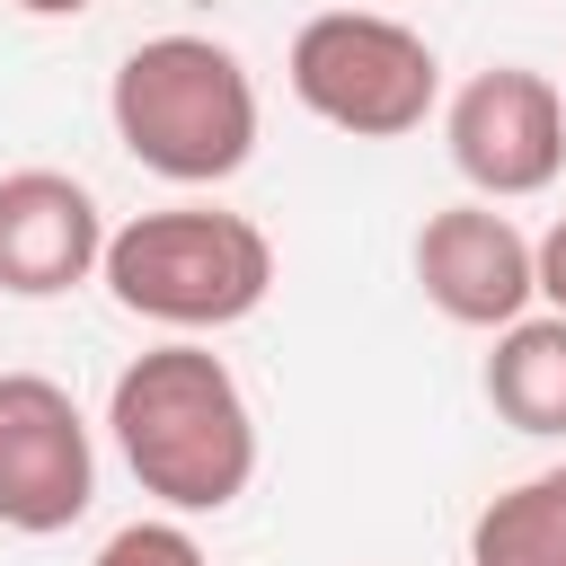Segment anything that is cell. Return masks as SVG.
<instances>
[{
	"mask_svg": "<svg viewBox=\"0 0 566 566\" xmlns=\"http://www.w3.org/2000/svg\"><path fill=\"white\" fill-rule=\"evenodd\" d=\"M531 248H539V301H548V310H566V212H557Z\"/></svg>",
	"mask_w": 566,
	"mask_h": 566,
	"instance_id": "12",
	"label": "cell"
},
{
	"mask_svg": "<svg viewBox=\"0 0 566 566\" xmlns=\"http://www.w3.org/2000/svg\"><path fill=\"white\" fill-rule=\"evenodd\" d=\"M106 203L71 168H9L0 177V292L9 301H62L97 283L106 265Z\"/></svg>",
	"mask_w": 566,
	"mask_h": 566,
	"instance_id": "8",
	"label": "cell"
},
{
	"mask_svg": "<svg viewBox=\"0 0 566 566\" xmlns=\"http://www.w3.org/2000/svg\"><path fill=\"white\" fill-rule=\"evenodd\" d=\"M106 433H115L133 486L177 522L230 513L265 460L256 407L203 336H159L150 354H133L106 389Z\"/></svg>",
	"mask_w": 566,
	"mask_h": 566,
	"instance_id": "1",
	"label": "cell"
},
{
	"mask_svg": "<svg viewBox=\"0 0 566 566\" xmlns=\"http://www.w3.org/2000/svg\"><path fill=\"white\" fill-rule=\"evenodd\" d=\"M88 566H212V557H203L195 522H177V513H142V522L106 531Z\"/></svg>",
	"mask_w": 566,
	"mask_h": 566,
	"instance_id": "11",
	"label": "cell"
},
{
	"mask_svg": "<svg viewBox=\"0 0 566 566\" xmlns=\"http://www.w3.org/2000/svg\"><path fill=\"white\" fill-rule=\"evenodd\" d=\"M442 150L478 203L548 195L566 168V88L531 62H486L442 106Z\"/></svg>",
	"mask_w": 566,
	"mask_h": 566,
	"instance_id": "5",
	"label": "cell"
},
{
	"mask_svg": "<svg viewBox=\"0 0 566 566\" xmlns=\"http://www.w3.org/2000/svg\"><path fill=\"white\" fill-rule=\"evenodd\" d=\"M106 124L159 186H230L256 159V80L221 35H142L106 80Z\"/></svg>",
	"mask_w": 566,
	"mask_h": 566,
	"instance_id": "2",
	"label": "cell"
},
{
	"mask_svg": "<svg viewBox=\"0 0 566 566\" xmlns=\"http://www.w3.org/2000/svg\"><path fill=\"white\" fill-rule=\"evenodd\" d=\"M469 566H566V460L513 478L469 522Z\"/></svg>",
	"mask_w": 566,
	"mask_h": 566,
	"instance_id": "10",
	"label": "cell"
},
{
	"mask_svg": "<svg viewBox=\"0 0 566 566\" xmlns=\"http://www.w3.org/2000/svg\"><path fill=\"white\" fill-rule=\"evenodd\" d=\"M97 283L124 318H142L159 336H221L265 310L274 239L221 203H159V212L115 221Z\"/></svg>",
	"mask_w": 566,
	"mask_h": 566,
	"instance_id": "3",
	"label": "cell"
},
{
	"mask_svg": "<svg viewBox=\"0 0 566 566\" xmlns=\"http://www.w3.org/2000/svg\"><path fill=\"white\" fill-rule=\"evenodd\" d=\"M283 80L327 133H354V142H407L442 106L433 44L389 9H318V18H301L292 53H283Z\"/></svg>",
	"mask_w": 566,
	"mask_h": 566,
	"instance_id": "4",
	"label": "cell"
},
{
	"mask_svg": "<svg viewBox=\"0 0 566 566\" xmlns=\"http://www.w3.org/2000/svg\"><path fill=\"white\" fill-rule=\"evenodd\" d=\"M486 407L531 433V442H566V310H531L513 318L495 345H486V371H478Z\"/></svg>",
	"mask_w": 566,
	"mask_h": 566,
	"instance_id": "9",
	"label": "cell"
},
{
	"mask_svg": "<svg viewBox=\"0 0 566 566\" xmlns=\"http://www.w3.org/2000/svg\"><path fill=\"white\" fill-rule=\"evenodd\" d=\"M416 283H424V301L451 327L504 336L513 318L539 310V248L522 239L513 212L460 195V203L424 212V230H416Z\"/></svg>",
	"mask_w": 566,
	"mask_h": 566,
	"instance_id": "7",
	"label": "cell"
},
{
	"mask_svg": "<svg viewBox=\"0 0 566 566\" xmlns=\"http://www.w3.org/2000/svg\"><path fill=\"white\" fill-rule=\"evenodd\" d=\"M97 504V433L53 371H0V531L53 539Z\"/></svg>",
	"mask_w": 566,
	"mask_h": 566,
	"instance_id": "6",
	"label": "cell"
},
{
	"mask_svg": "<svg viewBox=\"0 0 566 566\" xmlns=\"http://www.w3.org/2000/svg\"><path fill=\"white\" fill-rule=\"evenodd\" d=\"M336 9H371V0H336Z\"/></svg>",
	"mask_w": 566,
	"mask_h": 566,
	"instance_id": "14",
	"label": "cell"
},
{
	"mask_svg": "<svg viewBox=\"0 0 566 566\" xmlns=\"http://www.w3.org/2000/svg\"><path fill=\"white\" fill-rule=\"evenodd\" d=\"M9 9H27V18H88L97 0H9Z\"/></svg>",
	"mask_w": 566,
	"mask_h": 566,
	"instance_id": "13",
	"label": "cell"
}]
</instances>
